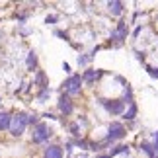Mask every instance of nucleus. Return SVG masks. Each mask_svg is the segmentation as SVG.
Here are the masks:
<instances>
[{"label": "nucleus", "mask_w": 158, "mask_h": 158, "mask_svg": "<svg viewBox=\"0 0 158 158\" xmlns=\"http://www.w3.org/2000/svg\"><path fill=\"white\" fill-rule=\"evenodd\" d=\"M127 135V129L123 123H119V121H113L111 125H109V133H107V139L102 144H107V143H113V141H121Z\"/></svg>", "instance_id": "20e7f679"}, {"label": "nucleus", "mask_w": 158, "mask_h": 158, "mask_svg": "<svg viewBox=\"0 0 158 158\" xmlns=\"http://www.w3.org/2000/svg\"><path fill=\"white\" fill-rule=\"evenodd\" d=\"M137 59H139V60H143V63H144V53H141V51H137Z\"/></svg>", "instance_id": "393cba45"}, {"label": "nucleus", "mask_w": 158, "mask_h": 158, "mask_svg": "<svg viewBox=\"0 0 158 158\" xmlns=\"http://www.w3.org/2000/svg\"><path fill=\"white\" fill-rule=\"evenodd\" d=\"M26 64H27V70H37V55H35V51H29L27 53V60H26Z\"/></svg>", "instance_id": "9b49d317"}, {"label": "nucleus", "mask_w": 158, "mask_h": 158, "mask_svg": "<svg viewBox=\"0 0 158 158\" xmlns=\"http://www.w3.org/2000/svg\"><path fill=\"white\" fill-rule=\"evenodd\" d=\"M127 33H129V29H127V22L121 20L117 23V27L111 31V41H109L107 45H115V47H121L123 45V41L127 39Z\"/></svg>", "instance_id": "7ed1b4c3"}, {"label": "nucleus", "mask_w": 158, "mask_h": 158, "mask_svg": "<svg viewBox=\"0 0 158 158\" xmlns=\"http://www.w3.org/2000/svg\"><path fill=\"white\" fill-rule=\"evenodd\" d=\"M53 137V129L47 123H37L35 125V129H33V135H31V141L35 144H41V143H45V141H49V139Z\"/></svg>", "instance_id": "f03ea898"}, {"label": "nucleus", "mask_w": 158, "mask_h": 158, "mask_svg": "<svg viewBox=\"0 0 158 158\" xmlns=\"http://www.w3.org/2000/svg\"><path fill=\"white\" fill-rule=\"evenodd\" d=\"M141 152H144L148 158H154V144L148 143V141H143L141 143Z\"/></svg>", "instance_id": "ddd939ff"}, {"label": "nucleus", "mask_w": 158, "mask_h": 158, "mask_svg": "<svg viewBox=\"0 0 158 158\" xmlns=\"http://www.w3.org/2000/svg\"><path fill=\"white\" fill-rule=\"evenodd\" d=\"M27 119H29V115L23 113V111H20L18 115L12 117V123H10L12 137H22V133L26 131V127H27Z\"/></svg>", "instance_id": "f257e3e1"}, {"label": "nucleus", "mask_w": 158, "mask_h": 158, "mask_svg": "<svg viewBox=\"0 0 158 158\" xmlns=\"http://www.w3.org/2000/svg\"><path fill=\"white\" fill-rule=\"evenodd\" d=\"M70 135L76 137V139H80V127H78V123H72L70 125Z\"/></svg>", "instance_id": "6ab92c4d"}, {"label": "nucleus", "mask_w": 158, "mask_h": 158, "mask_svg": "<svg viewBox=\"0 0 158 158\" xmlns=\"http://www.w3.org/2000/svg\"><path fill=\"white\" fill-rule=\"evenodd\" d=\"M49 94H51V90H49V88H43V90L39 92V102H45L47 98H49Z\"/></svg>", "instance_id": "aec40b11"}, {"label": "nucleus", "mask_w": 158, "mask_h": 158, "mask_svg": "<svg viewBox=\"0 0 158 158\" xmlns=\"http://www.w3.org/2000/svg\"><path fill=\"white\" fill-rule=\"evenodd\" d=\"M47 23H55V22H59V16H47Z\"/></svg>", "instance_id": "b1692460"}, {"label": "nucleus", "mask_w": 158, "mask_h": 158, "mask_svg": "<svg viewBox=\"0 0 158 158\" xmlns=\"http://www.w3.org/2000/svg\"><path fill=\"white\" fill-rule=\"evenodd\" d=\"M141 29H143V27H141V26H139V27L135 29V31H133V35H135V37H137V35H139V33H141Z\"/></svg>", "instance_id": "a878e982"}, {"label": "nucleus", "mask_w": 158, "mask_h": 158, "mask_svg": "<svg viewBox=\"0 0 158 158\" xmlns=\"http://www.w3.org/2000/svg\"><path fill=\"white\" fill-rule=\"evenodd\" d=\"M107 8H109V14H113V16H121V14H123V2L113 0V2L107 4Z\"/></svg>", "instance_id": "9d476101"}, {"label": "nucleus", "mask_w": 158, "mask_h": 158, "mask_svg": "<svg viewBox=\"0 0 158 158\" xmlns=\"http://www.w3.org/2000/svg\"><path fill=\"white\" fill-rule=\"evenodd\" d=\"M55 35H57V37H63L64 41H69V33H64V31H59V29H57V31H55Z\"/></svg>", "instance_id": "5701e85b"}, {"label": "nucleus", "mask_w": 158, "mask_h": 158, "mask_svg": "<svg viewBox=\"0 0 158 158\" xmlns=\"http://www.w3.org/2000/svg\"><path fill=\"white\" fill-rule=\"evenodd\" d=\"M123 152H129V147H125V144H119V147H115L111 152H109V156H117V154H123Z\"/></svg>", "instance_id": "f3484780"}, {"label": "nucleus", "mask_w": 158, "mask_h": 158, "mask_svg": "<svg viewBox=\"0 0 158 158\" xmlns=\"http://www.w3.org/2000/svg\"><path fill=\"white\" fill-rule=\"evenodd\" d=\"M90 60H92V55H80V57H78V64L84 66V64H88Z\"/></svg>", "instance_id": "a211bd4d"}, {"label": "nucleus", "mask_w": 158, "mask_h": 158, "mask_svg": "<svg viewBox=\"0 0 158 158\" xmlns=\"http://www.w3.org/2000/svg\"><path fill=\"white\" fill-rule=\"evenodd\" d=\"M35 84L43 90V88H49V84H47V76H45V72L43 70H37L35 72Z\"/></svg>", "instance_id": "f8f14e48"}, {"label": "nucleus", "mask_w": 158, "mask_h": 158, "mask_svg": "<svg viewBox=\"0 0 158 158\" xmlns=\"http://www.w3.org/2000/svg\"><path fill=\"white\" fill-rule=\"evenodd\" d=\"M82 76L80 74H70L69 78L64 80V90H66V94L69 96H76V94H80V90H82Z\"/></svg>", "instance_id": "39448f33"}, {"label": "nucleus", "mask_w": 158, "mask_h": 158, "mask_svg": "<svg viewBox=\"0 0 158 158\" xmlns=\"http://www.w3.org/2000/svg\"><path fill=\"white\" fill-rule=\"evenodd\" d=\"M102 74H104V72H96L94 69H88V70H84V74H82V80L84 82H86V84H92L94 80H98V78L102 76Z\"/></svg>", "instance_id": "6e6552de"}, {"label": "nucleus", "mask_w": 158, "mask_h": 158, "mask_svg": "<svg viewBox=\"0 0 158 158\" xmlns=\"http://www.w3.org/2000/svg\"><path fill=\"white\" fill-rule=\"evenodd\" d=\"M147 72H148L150 78H158V69L156 66H147Z\"/></svg>", "instance_id": "412c9836"}, {"label": "nucleus", "mask_w": 158, "mask_h": 158, "mask_svg": "<svg viewBox=\"0 0 158 158\" xmlns=\"http://www.w3.org/2000/svg\"><path fill=\"white\" fill-rule=\"evenodd\" d=\"M45 158H63V148L57 147V144L47 147L45 148Z\"/></svg>", "instance_id": "1a4fd4ad"}, {"label": "nucleus", "mask_w": 158, "mask_h": 158, "mask_svg": "<svg viewBox=\"0 0 158 158\" xmlns=\"http://www.w3.org/2000/svg\"><path fill=\"white\" fill-rule=\"evenodd\" d=\"M10 123H12V117H10V113L2 111V113H0V131H6V129H10Z\"/></svg>", "instance_id": "4468645a"}, {"label": "nucleus", "mask_w": 158, "mask_h": 158, "mask_svg": "<svg viewBox=\"0 0 158 158\" xmlns=\"http://www.w3.org/2000/svg\"><path fill=\"white\" fill-rule=\"evenodd\" d=\"M57 107H59V111L63 115H70L72 111H74V104H72L69 94H60V98L57 102Z\"/></svg>", "instance_id": "0eeeda50"}, {"label": "nucleus", "mask_w": 158, "mask_h": 158, "mask_svg": "<svg viewBox=\"0 0 158 158\" xmlns=\"http://www.w3.org/2000/svg\"><path fill=\"white\" fill-rule=\"evenodd\" d=\"M98 158H111L109 154H102V156H98Z\"/></svg>", "instance_id": "cd10ccee"}, {"label": "nucleus", "mask_w": 158, "mask_h": 158, "mask_svg": "<svg viewBox=\"0 0 158 158\" xmlns=\"http://www.w3.org/2000/svg\"><path fill=\"white\" fill-rule=\"evenodd\" d=\"M135 117H137V104H131L129 109L123 113V119H125V121H133Z\"/></svg>", "instance_id": "2eb2a0df"}, {"label": "nucleus", "mask_w": 158, "mask_h": 158, "mask_svg": "<svg viewBox=\"0 0 158 158\" xmlns=\"http://www.w3.org/2000/svg\"><path fill=\"white\" fill-rule=\"evenodd\" d=\"M100 102H102V106L106 107V111L111 113V115H119V113H123V109H125L123 100H100Z\"/></svg>", "instance_id": "423d86ee"}, {"label": "nucleus", "mask_w": 158, "mask_h": 158, "mask_svg": "<svg viewBox=\"0 0 158 158\" xmlns=\"http://www.w3.org/2000/svg\"><path fill=\"white\" fill-rule=\"evenodd\" d=\"M63 69H64V72H69V74H70V66H69V64H66V63L63 64Z\"/></svg>", "instance_id": "bb28decb"}, {"label": "nucleus", "mask_w": 158, "mask_h": 158, "mask_svg": "<svg viewBox=\"0 0 158 158\" xmlns=\"http://www.w3.org/2000/svg\"><path fill=\"white\" fill-rule=\"evenodd\" d=\"M123 104H135V100H133V88L129 84H125V96H123Z\"/></svg>", "instance_id": "dca6fc26"}, {"label": "nucleus", "mask_w": 158, "mask_h": 158, "mask_svg": "<svg viewBox=\"0 0 158 158\" xmlns=\"http://www.w3.org/2000/svg\"><path fill=\"white\" fill-rule=\"evenodd\" d=\"M39 121H37V115H29V119H27V125H37Z\"/></svg>", "instance_id": "4be33fe9"}]
</instances>
